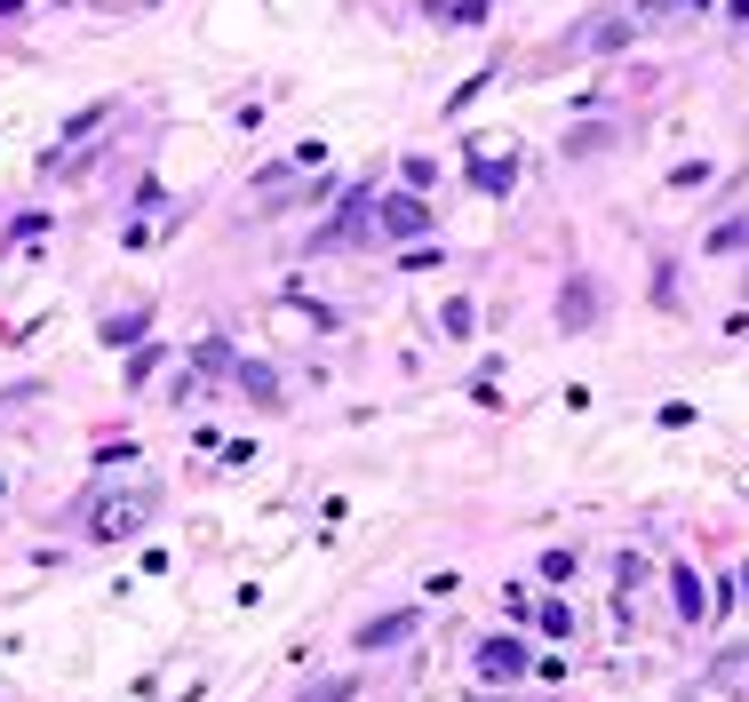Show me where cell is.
<instances>
[{
	"instance_id": "1",
	"label": "cell",
	"mask_w": 749,
	"mask_h": 702,
	"mask_svg": "<svg viewBox=\"0 0 749 702\" xmlns=\"http://www.w3.org/2000/svg\"><path fill=\"white\" fill-rule=\"evenodd\" d=\"M479 671H487V679H519V671H527V647H519V639H487V647H479Z\"/></svg>"
},
{
	"instance_id": "3",
	"label": "cell",
	"mask_w": 749,
	"mask_h": 702,
	"mask_svg": "<svg viewBox=\"0 0 749 702\" xmlns=\"http://www.w3.org/2000/svg\"><path fill=\"white\" fill-rule=\"evenodd\" d=\"M558 312H566V327H590V312H598V288H590V280H574V288L558 295Z\"/></svg>"
},
{
	"instance_id": "6",
	"label": "cell",
	"mask_w": 749,
	"mask_h": 702,
	"mask_svg": "<svg viewBox=\"0 0 749 702\" xmlns=\"http://www.w3.org/2000/svg\"><path fill=\"white\" fill-rule=\"evenodd\" d=\"M470 176H479V192H502V184H510V160H502V169H495V160H479Z\"/></svg>"
},
{
	"instance_id": "2",
	"label": "cell",
	"mask_w": 749,
	"mask_h": 702,
	"mask_svg": "<svg viewBox=\"0 0 749 702\" xmlns=\"http://www.w3.org/2000/svg\"><path fill=\"white\" fill-rule=\"evenodd\" d=\"M406 630H415V615H406V607H399V615H374V623L359 630V647H367V655H374V647H406Z\"/></svg>"
},
{
	"instance_id": "9",
	"label": "cell",
	"mask_w": 749,
	"mask_h": 702,
	"mask_svg": "<svg viewBox=\"0 0 749 702\" xmlns=\"http://www.w3.org/2000/svg\"><path fill=\"white\" fill-rule=\"evenodd\" d=\"M741 598H749V566H741Z\"/></svg>"
},
{
	"instance_id": "4",
	"label": "cell",
	"mask_w": 749,
	"mask_h": 702,
	"mask_svg": "<svg viewBox=\"0 0 749 702\" xmlns=\"http://www.w3.org/2000/svg\"><path fill=\"white\" fill-rule=\"evenodd\" d=\"M423 224H431L423 199H383V231H423Z\"/></svg>"
},
{
	"instance_id": "7",
	"label": "cell",
	"mask_w": 749,
	"mask_h": 702,
	"mask_svg": "<svg viewBox=\"0 0 749 702\" xmlns=\"http://www.w3.org/2000/svg\"><path fill=\"white\" fill-rule=\"evenodd\" d=\"M17 9H24V0H0V17H17Z\"/></svg>"
},
{
	"instance_id": "8",
	"label": "cell",
	"mask_w": 749,
	"mask_h": 702,
	"mask_svg": "<svg viewBox=\"0 0 749 702\" xmlns=\"http://www.w3.org/2000/svg\"><path fill=\"white\" fill-rule=\"evenodd\" d=\"M726 9H734V17H749V0H726Z\"/></svg>"
},
{
	"instance_id": "5",
	"label": "cell",
	"mask_w": 749,
	"mask_h": 702,
	"mask_svg": "<svg viewBox=\"0 0 749 702\" xmlns=\"http://www.w3.org/2000/svg\"><path fill=\"white\" fill-rule=\"evenodd\" d=\"M702 607H709V591H702V575H694V566H677V615L694 623Z\"/></svg>"
}]
</instances>
